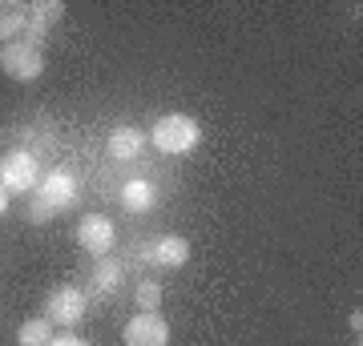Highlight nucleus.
Listing matches in <instances>:
<instances>
[{
	"label": "nucleus",
	"mask_w": 363,
	"mask_h": 346,
	"mask_svg": "<svg viewBox=\"0 0 363 346\" xmlns=\"http://www.w3.org/2000/svg\"><path fill=\"white\" fill-rule=\"evenodd\" d=\"M150 142L157 145V154H169V157L194 154L198 142H202V125H198L190 113H166V117H157L154 121Z\"/></svg>",
	"instance_id": "nucleus-1"
},
{
	"label": "nucleus",
	"mask_w": 363,
	"mask_h": 346,
	"mask_svg": "<svg viewBox=\"0 0 363 346\" xmlns=\"http://www.w3.org/2000/svg\"><path fill=\"white\" fill-rule=\"evenodd\" d=\"M0 73L21 81V85H28V81H37L40 73H45V57H40V49H33L28 40H13V45L0 49Z\"/></svg>",
	"instance_id": "nucleus-2"
},
{
	"label": "nucleus",
	"mask_w": 363,
	"mask_h": 346,
	"mask_svg": "<svg viewBox=\"0 0 363 346\" xmlns=\"http://www.w3.org/2000/svg\"><path fill=\"white\" fill-rule=\"evenodd\" d=\"M0 185L9 193H28L37 185V157L28 149H9L0 161Z\"/></svg>",
	"instance_id": "nucleus-3"
},
{
	"label": "nucleus",
	"mask_w": 363,
	"mask_h": 346,
	"mask_svg": "<svg viewBox=\"0 0 363 346\" xmlns=\"http://www.w3.org/2000/svg\"><path fill=\"white\" fill-rule=\"evenodd\" d=\"M121 342L125 346H169V326H166V318L142 310V314H133V318L125 322Z\"/></svg>",
	"instance_id": "nucleus-4"
},
{
	"label": "nucleus",
	"mask_w": 363,
	"mask_h": 346,
	"mask_svg": "<svg viewBox=\"0 0 363 346\" xmlns=\"http://www.w3.org/2000/svg\"><path fill=\"white\" fill-rule=\"evenodd\" d=\"M45 318L57 322V326H77V322L85 318V294H81L77 286L52 290L49 302H45Z\"/></svg>",
	"instance_id": "nucleus-5"
},
{
	"label": "nucleus",
	"mask_w": 363,
	"mask_h": 346,
	"mask_svg": "<svg viewBox=\"0 0 363 346\" xmlns=\"http://www.w3.org/2000/svg\"><path fill=\"white\" fill-rule=\"evenodd\" d=\"M77 242H81V250H89L93 258H105L109 250H113V242H117L113 221L101 218V214H89V218H81V226H77Z\"/></svg>",
	"instance_id": "nucleus-6"
},
{
	"label": "nucleus",
	"mask_w": 363,
	"mask_h": 346,
	"mask_svg": "<svg viewBox=\"0 0 363 346\" xmlns=\"http://www.w3.org/2000/svg\"><path fill=\"white\" fill-rule=\"evenodd\" d=\"M37 193L52 205V209H65V205L77 202V178H73L69 169H52L49 178L37 185Z\"/></svg>",
	"instance_id": "nucleus-7"
},
{
	"label": "nucleus",
	"mask_w": 363,
	"mask_h": 346,
	"mask_svg": "<svg viewBox=\"0 0 363 346\" xmlns=\"http://www.w3.org/2000/svg\"><path fill=\"white\" fill-rule=\"evenodd\" d=\"M61 13H65V4H57V0H37V4H28V45L33 49H40V40H45V33L52 28V21H61Z\"/></svg>",
	"instance_id": "nucleus-8"
},
{
	"label": "nucleus",
	"mask_w": 363,
	"mask_h": 346,
	"mask_svg": "<svg viewBox=\"0 0 363 346\" xmlns=\"http://www.w3.org/2000/svg\"><path fill=\"white\" fill-rule=\"evenodd\" d=\"M150 262H157V266H169V270H178L190 262V242L182 238V233H169V238H162V242H154V250H150Z\"/></svg>",
	"instance_id": "nucleus-9"
},
{
	"label": "nucleus",
	"mask_w": 363,
	"mask_h": 346,
	"mask_svg": "<svg viewBox=\"0 0 363 346\" xmlns=\"http://www.w3.org/2000/svg\"><path fill=\"white\" fill-rule=\"evenodd\" d=\"M25 28H28V4L0 0V40H4V45H13Z\"/></svg>",
	"instance_id": "nucleus-10"
},
{
	"label": "nucleus",
	"mask_w": 363,
	"mask_h": 346,
	"mask_svg": "<svg viewBox=\"0 0 363 346\" xmlns=\"http://www.w3.org/2000/svg\"><path fill=\"white\" fill-rule=\"evenodd\" d=\"M142 145H145V133L142 129H133V125H117L113 133H109V154L121 157V161L138 157L142 154Z\"/></svg>",
	"instance_id": "nucleus-11"
},
{
	"label": "nucleus",
	"mask_w": 363,
	"mask_h": 346,
	"mask_svg": "<svg viewBox=\"0 0 363 346\" xmlns=\"http://www.w3.org/2000/svg\"><path fill=\"white\" fill-rule=\"evenodd\" d=\"M121 274H125V266L121 262H113V258L105 254V258H97V270H93V290L97 294H109V290H117V282H121Z\"/></svg>",
	"instance_id": "nucleus-12"
},
{
	"label": "nucleus",
	"mask_w": 363,
	"mask_h": 346,
	"mask_svg": "<svg viewBox=\"0 0 363 346\" xmlns=\"http://www.w3.org/2000/svg\"><path fill=\"white\" fill-rule=\"evenodd\" d=\"M121 202H125V209H130V214H150V209H154V185H150V181H130V185H125V190H121Z\"/></svg>",
	"instance_id": "nucleus-13"
},
{
	"label": "nucleus",
	"mask_w": 363,
	"mask_h": 346,
	"mask_svg": "<svg viewBox=\"0 0 363 346\" xmlns=\"http://www.w3.org/2000/svg\"><path fill=\"white\" fill-rule=\"evenodd\" d=\"M52 342V322L49 318H28L16 330V346H49Z\"/></svg>",
	"instance_id": "nucleus-14"
},
{
	"label": "nucleus",
	"mask_w": 363,
	"mask_h": 346,
	"mask_svg": "<svg viewBox=\"0 0 363 346\" xmlns=\"http://www.w3.org/2000/svg\"><path fill=\"white\" fill-rule=\"evenodd\" d=\"M133 298H138V306H142L145 314H154V310L162 306V282H150V278H145V282L138 286V294H133Z\"/></svg>",
	"instance_id": "nucleus-15"
},
{
	"label": "nucleus",
	"mask_w": 363,
	"mask_h": 346,
	"mask_svg": "<svg viewBox=\"0 0 363 346\" xmlns=\"http://www.w3.org/2000/svg\"><path fill=\"white\" fill-rule=\"evenodd\" d=\"M52 214H57V209H52L40 193H33V202H28V221H33V226H45V221H52Z\"/></svg>",
	"instance_id": "nucleus-16"
},
{
	"label": "nucleus",
	"mask_w": 363,
	"mask_h": 346,
	"mask_svg": "<svg viewBox=\"0 0 363 346\" xmlns=\"http://www.w3.org/2000/svg\"><path fill=\"white\" fill-rule=\"evenodd\" d=\"M49 346H89L85 338H77V334H52Z\"/></svg>",
	"instance_id": "nucleus-17"
},
{
	"label": "nucleus",
	"mask_w": 363,
	"mask_h": 346,
	"mask_svg": "<svg viewBox=\"0 0 363 346\" xmlns=\"http://www.w3.org/2000/svg\"><path fill=\"white\" fill-rule=\"evenodd\" d=\"M4 209H9V190L0 185V218H4Z\"/></svg>",
	"instance_id": "nucleus-18"
}]
</instances>
